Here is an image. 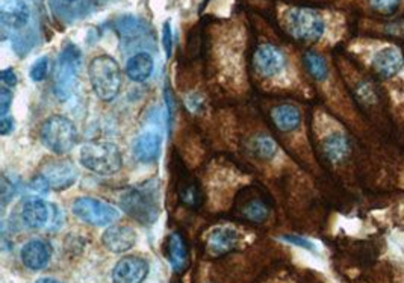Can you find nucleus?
<instances>
[{
    "instance_id": "f257e3e1",
    "label": "nucleus",
    "mask_w": 404,
    "mask_h": 283,
    "mask_svg": "<svg viewBox=\"0 0 404 283\" xmlns=\"http://www.w3.org/2000/svg\"><path fill=\"white\" fill-rule=\"evenodd\" d=\"M88 76L96 96L103 101L114 100L122 88V70L118 62L108 55L96 57L88 67Z\"/></svg>"
},
{
    "instance_id": "5701e85b",
    "label": "nucleus",
    "mask_w": 404,
    "mask_h": 283,
    "mask_svg": "<svg viewBox=\"0 0 404 283\" xmlns=\"http://www.w3.org/2000/svg\"><path fill=\"white\" fill-rule=\"evenodd\" d=\"M253 152L260 159H271L277 153V146L274 139L268 135H258L253 139Z\"/></svg>"
},
{
    "instance_id": "20e7f679",
    "label": "nucleus",
    "mask_w": 404,
    "mask_h": 283,
    "mask_svg": "<svg viewBox=\"0 0 404 283\" xmlns=\"http://www.w3.org/2000/svg\"><path fill=\"white\" fill-rule=\"evenodd\" d=\"M285 26L300 41H318L326 29L321 15L309 8L289 10L285 15Z\"/></svg>"
},
{
    "instance_id": "0eeeda50",
    "label": "nucleus",
    "mask_w": 404,
    "mask_h": 283,
    "mask_svg": "<svg viewBox=\"0 0 404 283\" xmlns=\"http://www.w3.org/2000/svg\"><path fill=\"white\" fill-rule=\"evenodd\" d=\"M79 76V52L75 47H68V49L62 53L58 64V72L55 76L53 91L58 100H68L76 90Z\"/></svg>"
},
{
    "instance_id": "72a5a7b5",
    "label": "nucleus",
    "mask_w": 404,
    "mask_h": 283,
    "mask_svg": "<svg viewBox=\"0 0 404 283\" xmlns=\"http://www.w3.org/2000/svg\"><path fill=\"white\" fill-rule=\"evenodd\" d=\"M64 2H76V0H64Z\"/></svg>"
},
{
    "instance_id": "f8f14e48",
    "label": "nucleus",
    "mask_w": 404,
    "mask_h": 283,
    "mask_svg": "<svg viewBox=\"0 0 404 283\" xmlns=\"http://www.w3.org/2000/svg\"><path fill=\"white\" fill-rule=\"evenodd\" d=\"M52 206L39 197H29L21 206L23 222L30 229H41L50 222Z\"/></svg>"
},
{
    "instance_id": "a211bd4d",
    "label": "nucleus",
    "mask_w": 404,
    "mask_h": 283,
    "mask_svg": "<svg viewBox=\"0 0 404 283\" xmlns=\"http://www.w3.org/2000/svg\"><path fill=\"white\" fill-rule=\"evenodd\" d=\"M155 62L153 58L146 52H140L128 61L126 64V75L133 82H146L153 73Z\"/></svg>"
},
{
    "instance_id": "7ed1b4c3",
    "label": "nucleus",
    "mask_w": 404,
    "mask_h": 283,
    "mask_svg": "<svg viewBox=\"0 0 404 283\" xmlns=\"http://www.w3.org/2000/svg\"><path fill=\"white\" fill-rule=\"evenodd\" d=\"M81 164L97 175H114L123 165L120 148L109 141H90L81 148Z\"/></svg>"
},
{
    "instance_id": "2f4dec72",
    "label": "nucleus",
    "mask_w": 404,
    "mask_h": 283,
    "mask_svg": "<svg viewBox=\"0 0 404 283\" xmlns=\"http://www.w3.org/2000/svg\"><path fill=\"white\" fill-rule=\"evenodd\" d=\"M14 129V120L12 117H2V120H0V130H2V135H8V133H11Z\"/></svg>"
},
{
    "instance_id": "c85d7f7f",
    "label": "nucleus",
    "mask_w": 404,
    "mask_h": 283,
    "mask_svg": "<svg viewBox=\"0 0 404 283\" xmlns=\"http://www.w3.org/2000/svg\"><path fill=\"white\" fill-rule=\"evenodd\" d=\"M283 241L294 244V246L302 247L305 250H311V251L315 250V246L311 241L306 240V238H302V237H296V235H287V237H283Z\"/></svg>"
},
{
    "instance_id": "9d476101",
    "label": "nucleus",
    "mask_w": 404,
    "mask_h": 283,
    "mask_svg": "<svg viewBox=\"0 0 404 283\" xmlns=\"http://www.w3.org/2000/svg\"><path fill=\"white\" fill-rule=\"evenodd\" d=\"M148 274V264L138 256H126L113 270L114 283H142Z\"/></svg>"
},
{
    "instance_id": "473e14b6",
    "label": "nucleus",
    "mask_w": 404,
    "mask_h": 283,
    "mask_svg": "<svg viewBox=\"0 0 404 283\" xmlns=\"http://www.w3.org/2000/svg\"><path fill=\"white\" fill-rule=\"evenodd\" d=\"M37 283H61L55 279H49V277H44V279H39Z\"/></svg>"
},
{
    "instance_id": "39448f33",
    "label": "nucleus",
    "mask_w": 404,
    "mask_h": 283,
    "mask_svg": "<svg viewBox=\"0 0 404 283\" xmlns=\"http://www.w3.org/2000/svg\"><path fill=\"white\" fill-rule=\"evenodd\" d=\"M41 141L50 152L68 153L77 141V130L67 117L53 115L41 126Z\"/></svg>"
},
{
    "instance_id": "1a4fd4ad",
    "label": "nucleus",
    "mask_w": 404,
    "mask_h": 283,
    "mask_svg": "<svg viewBox=\"0 0 404 283\" xmlns=\"http://www.w3.org/2000/svg\"><path fill=\"white\" fill-rule=\"evenodd\" d=\"M285 55L273 44H262L258 47L253 58L255 70L264 77H273L279 75L285 67Z\"/></svg>"
},
{
    "instance_id": "f3484780",
    "label": "nucleus",
    "mask_w": 404,
    "mask_h": 283,
    "mask_svg": "<svg viewBox=\"0 0 404 283\" xmlns=\"http://www.w3.org/2000/svg\"><path fill=\"white\" fill-rule=\"evenodd\" d=\"M0 19L10 29H21L30 19L29 6L23 0H8L0 10Z\"/></svg>"
},
{
    "instance_id": "423d86ee",
    "label": "nucleus",
    "mask_w": 404,
    "mask_h": 283,
    "mask_svg": "<svg viewBox=\"0 0 404 283\" xmlns=\"http://www.w3.org/2000/svg\"><path fill=\"white\" fill-rule=\"evenodd\" d=\"M73 214L84 223L96 227L113 224L120 217V212L109 203L93 197L76 199L73 203Z\"/></svg>"
},
{
    "instance_id": "412c9836",
    "label": "nucleus",
    "mask_w": 404,
    "mask_h": 283,
    "mask_svg": "<svg viewBox=\"0 0 404 283\" xmlns=\"http://www.w3.org/2000/svg\"><path fill=\"white\" fill-rule=\"evenodd\" d=\"M323 150L330 162L336 164L344 161L348 153H350V143H348V139L344 135H340V133H331V135L324 139Z\"/></svg>"
},
{
    "instance_id": "4be33fe9",
    "label": "nucleus",
    "mask_w": 404,
    "mask_h": 283,
    "mask_svg": "<svg viewBox=\"0 0 404 283\" xmlns=\"http://www.w3.org/2000/svg\"><path fill=\"white\" fill-rule=\"evenodd\" d=\"M305 64L309 75H311L315 81H324L329 75L327 64L321 55L315 52H307L305 55Z\"/></svg>"
},
{
    "instance_id": "b1692460",
    "label": "nucleus",
    "mask_w": 404,
    "mask_h": 283,
    "mask_svg": "<svg viewBox=\"0 0 404 283\" xmlns=\"http://www.w3.org/2000/svg\"><path fill=\"white\" fill-rule=\"evenodd\" d=\"M244 217L250 219V222L255 223H262L268 218V208L265 206L264 202L260 200H253L242 211Z\"/></svg>"
},
{
    "instance_id": "f03ea898",
    "label": "nucleus",
    "mask_w": 404,
    "mask_h": 283,
    "mask_svg": "<svg viewBox=\"0 0 404 283\" xmlns=\"http://www.w3.org/2000/svg\"><path fill=\"white\" fill-rule=\"evenodd\" d=\"M120 206L131 218L141 224H152L160 217V199L153 185H144L126 191L120 197Z\"/></svg>"
},
{
    "instance_id": "dca6fc26",
    "label": "nucleus",
    "mask_w": 404,
    "mask_h": 283,
    "mask_svg": "<svg viewBox=\"0 0 404 283\" xmlns=\"http://www.w3.org/2000/svg\"><path fill=\"white\" fill-rule=\"evenodd\" d=\"M52 257V248L43 240H32L21 248V261L29 270L39 271L49 264Z\"/></svg>"
},
{
    "instance_id": "cd10ccee",
    "label": "nucleus",
    "mask_w": 404,
    "mask_h": 283,
    "mask_svg": "<svg viewBox=\"0 0 404 283\" xmlns=\"http://www.w3.org/2000/svg\"><path fill=\"white\" fill-rule=\"evenodd\" d=\"M11 104H12V94L6 88V86H3V88L0 90V115L5 117L8 114V111H10V108H11Z\"/></svg>"
},
{
    "instance_id": "bb28decb",
    "label": "nucleus",
    "mask_w": 404,
    "mask_h": 283,
    "mask_svg": "<svg viewBox=\"0 0 404 283\" xmlns=\"http://www.w3.org/2000/svg\"><path fill=\"white\" fill-rule=\"evenodd\" d=\"M162 43H164V50H165V57L170 59L171 57V49H173V34H171V25L170 21L164 23L162 28Z\"/></svg>"
},
{
    "instance_id": "a878e982",
    "label": "nucleus",
    "mask_w": 404,
    "mask_h": 283,
    "mask_svg": "<svg viewBox=\"0 0 404 283\" xmlns=\"http://www.w3.org/2000/svg\"><path fill=\"white\" fill-rule=\"evenodd\" d=\"M47 73H49V59L47 58H39L29 70V76L34 82L44 81Z\"/></svg>"
},
{
    "instance_id": "393cba45",
    "label": "nucleus",
    "mask_w": 404,
    "mask_h": 283,
    "mask_svg": "<svg viewBox=\"0 0 404 283\" xmlns=\"http://www.w3.org/2000/svg\"><path fill=\"white\" fill-rule=\"evenodd\" d=\"M401 0H369L371 10L382 15H391L398 10Z\"/></svg>"
},
{
    "instance_id": "6e6552de",
    "label": "nucleus",
    "mask_w": 404,
    "mask_h": 283,
    "mask_svg": "<svg viewBox=\"0 0 404 283\" xmlns=\"http://www.w3.org/2000/svg\"><path fill=\"white\" fill-rule=\"evenodd\" d=\"M41 176L47 180L50 190L64 191L76 182L79 173L71 161L57 159L46 165L41 170Z\"/></svg>"
},
{
    "instance_id": "ddd939ff",
    "label": "nucleus",
    "mask_w": 404,
    "mask_h": 283,
    "mask_svg": "<svg viewBox=\"0 0 404 283\" xmlns=\"http://www.w3.org/2000/svg\"><path fill=\"white\" fill-rule=\"evenodd\" d=\"M240 233L232 227H215L206 238V250L212 256H223L236 248Z\"/></svg>"
},
{
    "instance_id": "9b49d317",
    "label": "nucleus",
    "mask_w": 404,
    "mask_h": 283,
    "mask_svg": "<svg viewBox=\"0 0 404 283\" xmlns=\"http://www.w3.org/2000/svg\"><path fill=\"white\" fill-rule=\"evenodd\" d=\"M162 137L156 130H144L133 141V156L142 164L155 162L160 158Z\"/></svg>"
},
{
    "instance_id": "c756f323",
    "label": "nucleus",
    "mask_w": 404,
    "mask_h": 283,
    "mask_svg": "<svg viewBox=\"0 0 404 283\" xmlns=\"http://www.w3.org/2000/svg\"><path fill=\"white\" fill-rule=\"evenodd\" d=\"M30 190L35 191V193H47L50 190V186H49V184H47V180L41 175H39L32 180V182H30Z\"/></svg>"
},
{
    "instance_id": "4468645a",
    "label": "nucleus",
    "mask_w": 404,
    "mask_h": 283,
    "mask_svg": "<svg viewBox=\"0 0 404 283\" xmlns=\"http://www.w3.org/2000/svg\"><path fill=\"white\" fill-rule=\"evenodd\" d=\"M404 66V58L397 47H385V49L378 50L376 53L374 59H372V67H374L376 73L382 77H394L401 72Z\"/></svg>"
},
{
    "instance_id": "aec40b11",
    "label": "nucleus",
    "mask_w": 404,
    "mask_h": 283,
    "mask_svg": "<svg viewBox=\"0 0 404 283\" xmlns=\"http://www.w3.org/2000/svg\"><path fill=\"white\" fill-rule=\"evenodd\" d=\"M169 259L176 273H184L188 266V248L185 240L179 233H171L169 238Z\"/></svg>"
},
{
    "instance_id": "6ab92c4d",
    "label": "nucleus",
    "mask_w": 404,
    "mask_h": 283,
    "mask_svg": "<svg viewBox=\"0 0 404 283\" xmlns=\"http://www.w3.org/2000/svg\"><path fill=\"white\" fill-rule=\"evenodd\" d=\"M271 119L282 132L296 130L302 123V113L292 105H279L271 109Z\"/></svg>"
},
{
    "instance_id": "2eb2a0df",
    "label": "nucleus",
    "mask_w": 404,
    "mask_h": 283,
    "mask_svg": "<svg viewBox=\"0 0 404 283\" xmlns=\"http://www.w3.org/2000/svg\"><path fill=\"white\" fill-rule=\"evenodd\" d=\"M137 233L129 226H110L102 235V242L113 253H123L133 247Z\"/></svg>"
},
{
    "instance_id": "7c9ffc66",
    "label": "nucleus",
    "mask_w": 404,
    "mask_h": 283,
    "mask_svg": "<svg viewBox=\"0 0 404 283\" xmlns=\"http://www.w3.org/2000/svg\"><path fill=\"white\" fill-rule=\"evenodd\" d=\"M2 82L6 85V86H15L19 82L17 79V75H15V72L12 68H6L2 72Z\"/></svg>"
}]
</instances>
